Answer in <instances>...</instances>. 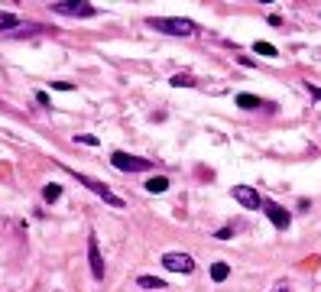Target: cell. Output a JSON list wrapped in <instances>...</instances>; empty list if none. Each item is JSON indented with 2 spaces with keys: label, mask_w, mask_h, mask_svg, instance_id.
I'll use <instances>...</instances> for the list:
<instances>
[{
  "label": "cell",
  "mask_w": 321,
  "mask_h": 292,
  "mask_svg": "<svg viewBox=\"0 0 321 292\" xmlns=\"http://www.w3.org/2000/svg\"><path fill=\"white\" fill-rule=\"evenodd\" d=\"M146 26H153L156 33H166V36H198V26L185 16H149Z\"/></svg>",
  "instance_id": "6da1fadb"
},
{
  "label": "cell",
  "mask_w": 321,
  "mask_h": 292,
  "mask_svg": "<svg viewBox=\"0 0 321 292\" xmlns=\"http://www.w3.org/2000/svg\"><path fill=\"white\" fill-rule=\"evenodd\" d=\"M111 163H114V169H120V172H149L153 169V159H143V156H130V153H111Z\"/></svg>",
  "instance_id": "7a4b0ae2"
},
{
  "label": "cell",
  "mask_w": 321,
  "mask_h": 292,
  "mask_svg": "<svg viewBox=\"0 0 321 292\" xmlns=\"http://www.w3.org/2000/svg\"><path fill=\"white\" fill-rule=\"evenodd\" d=\"M52 13H62V16H94L97 10L88 0H59L52 4Z\"/></svg>",
  "instance_id": "3957f363"
},
{
  "label": "cell",
  "mask_w": 321,
  "mask_h": 292,
  "mask_svg": "<svg viewBox=\"0 0 321 292\" xmlns=\"http://www.w3.org/2000/svg\"><path fill=\"white\" fill-rule=\"evenodd\" d=\"M78 182H82L85 189H91V192L97 195V198H104V201H107V205H111V208H123V198H117V195H114L111 189H107L104 182L91 179V175H78Z\"/></svg>",
  "instance_id": "277c9868"
},
{
  "label": "cell",
  "mask_w": 321,
  "mask_h": 292,
  "mask_svg": "<svg viewBox=\"0 0 321 292\" xmlns=\"http://www.w3.org/2000/svg\"><path fill=\"white\" fill-rule=\"evenodd\" d=\"M163 267H166L169 273H185V276H189V273H195V260H192L189 253L172 250V253H166V256H163Z\"/></svg>",
  "instance_id": "5b68a950"
},
{
  "label": "cell",
  "mask_w": 321,
  "mask_h": 292,
  "mask_svg": "<svg viewBox=\"0 0 321 292\" xmlns=\"http://www.w3.org/2000/svg\"><path fill=\"white\" fill-rule=\"evenodd\" d=\"M88 263H91V276L104 279V256L97 250V237L94 234H88Z\"/></svg>",
  "instance_id": "8992f818"
},
{
  "label": "cell",
  "mask_w": 321,
  "mask_h": 292,
  "mask_svg": "<svg viewBox=\"0 0 321 292\" xmlns=\"http://www.w3.org/2000/svg\"><path fill=\"white\" fill-rule=\"evenodd\" d=\"M260 208L266 211V218H270L273 224L279 227V231H285V227H289V221H292V218H289V211H285V208H279L276 201H266V198H263V201H260Z\"/></svg>",
  "instance_id": "52a82bcc"
},
{
  "label": "cell",
  "mask_w": 321,
  "mask_h": 292,
  "mask_svg": "<svg viewBox=\"0 0 321 292\" xmlns=\"http://www.w3.org/2000/svg\"><path fill=\"white\" fill-rule=\"evenodd\" d=\"M234 201H240L244 208H260V195H256L250 185H234Z\"/></svg>",
  "instance_id": "ba28073f"
},
{
  "label": "cell",
  "mask_w": 321,
  "mask_h": 292,
  "mask_svg": "<svg viewBox=\"0 0 321 292\" xmlns=\"http://www.w3.org/2000/svg\"><path fill=\"white\" fill-rule=\"evenodd\" d=\"M36 33H42L39 23H20V26H13V30L0 33V36L4 39H26V36H36Z\"/></svg>",
  "instance_id": "9c48e42d"
},
{
  "label": "cell",
  "mask_w": 321,
  "mask_h": 292,
  "mask_svg": "<svg viewBox=\"0 0 321 292\" xmlns=\"http://www.w3.org/2000/svg\"><path fill=\"white\" fill-rule=\"evenodd\" d=\"M166 189H169V179H166V175H153V179L146 182V192H153V195H163Z\"/></svg>",
  "instance_id": "30bf717a"
},
{
  "label": "cell",
  "mask_w": 321,
  "mask_h": 292,
  "mask_svg": "<svg viewBox=\"0 0 321 292\" xmlns=\"http://www.w3.org/2000/svg\"><path fill=\"white\" fill-rule=\"evenodd\" d=\"M137 286H140V289H166V282L159 279V276H140Z\"/></svg>",
  "instance_id": "8fae6325"
},
{
  "label": "cell",
  "mask_w": 321,
  "mask_h": 292,
  "mask_svg": "<svg viewBox=\"0 0 321 292\" xmlns=\"http://www.w3.org/2000/svg\"><path fill=\"white\" fill-rule=\"evenodd\" d=\"M230 276V267H227V263H214V267H211V279L214 282H224Z\"/></svg>",
  "instance_id": "7c38bea8"
},
{
  "label": "cell",
  "mask_w": 321,
  "mask_h": 292,
  "mask_svg": "<svg viewBox=\"0 0 321 292\" xmlns=\"http://www.w3.org/2000/svg\"><path fill=\"white\" fill-rule=\"evenodd\" d=\"M237 104H240V108H244V111H253V108H260V97H253V94H237Z\"/></svg>",
  "instance_id": "4fadbf2b"
},
{
  "label": "cell",
  "mask_w": 321,
  "mask_h": 292,
  "mask_svg": "<svg viewBox=\"0 0 321 292\" xmlns=\"http://www.w3.org/2000/svg\"><path fill=\"white\" fill-rule=\"evenodd\" d=\"M23 20H16L13 13H4L0 10V33H7V30H13V26H20Z\"/></svg>",
  "instance_id": "5bb4252c"
},
{
  "label": "cell",
  "mask_w": 321,
  "mask_h": 292,
  "mask_svg": "<svg viewBox=\"0 0 321 292\" xmlns=\"http://www.w3.org/2000/svg\"><path fill=\"white\" fill-rule=\"evenodd\" d=\"M169 85H172V88H192V85H195V78L178 72V75H172V78H169Z\"/></svg>",
  "instance_id": "9a60e30c"
},
{
  "label": "cell",
  "mask_w": 321,
  "mask_h": 292,
  "mask_svg": "<svg viewBox=\"0 0 321 292\" xmlns=\"http://www.w3.org/2000/svg\"><path fill=\"white\" fill-rule=\"evenodd\" d=\"M42 198H46L49 205H52L56 198H62V185H56V182H52V185H46V189H42Z\"/></svg>",
  "instance_id": "2e32d148"
},
{
  "label": "cell",
  "mask_w": 321,
  "mask_h": 292,
  "mask_svg": "<svg viewBox=\"0 0 321 292\" xmlns=\"http://www.w3.org/2000/svg\"><path fill=\"white\" fill-rule=\"evenodd\" d=\"M253 52H260V56H266V59H276V56H279V52H276V46H270V42H256Z\"/></svg>",
  "instance_id": "e0dca14e"
},
{
  "label": "cell",
  "mask_w": 321,
  "mask_h": 292,
  "mask_svg": "<svg viewBox=\"0 0 321 292\" xmlns=\"http://www.w3.org/2000/svg\"><path fill=\"white\" fill-rule=\"evenodd\" d=\"M214 237H218V241H230V237H234V227H221Z\"/></svg>",
  "instance_id": "ac0fdd59"
},
{
  "label": "cell",
  "mask_w": 321,
  "mask_h": 292,
  "mask_svg": "<svg viewBox=\"0 0 321 292\" xmlns=\"http://www.w3.org/2000/svg\"><path fill=\"white\" fill-rule=\"evenodd\" d=\"M78 143H85V146H97V137H78Z\"/></svg>",
  "instance_id": "d6986e66"
},
{
  "label": "cell",
  "mask_w": 321,
  "mask_h": 292,
  "mask_svg": "<svg viewBox=\"0 0 321 292\" xmlns=\"http://www.w3.org/2000/svg\"><path fill=\"white\" fill-rule=\"evenodd\" d=\"M308 91H311V97H318V101H321V88L318 85H308Z\"/></svg>",
  "instance_id": "ffe728a7"
},
{
  "label": "cell",
  "mask_w": 321,
  "mask_h": 292,
  "mask_svg": "<svg viewBox=\"0 0 321 292\" xmlns=\"http://www.w3.org/2000/svg\"><path fill=\"white\" fill-rule=\"evenodd\" d=\"M279 292H289V289H279Z\"/></svg>",
  "instance_id": "44dd1931"
}]
</instances>
